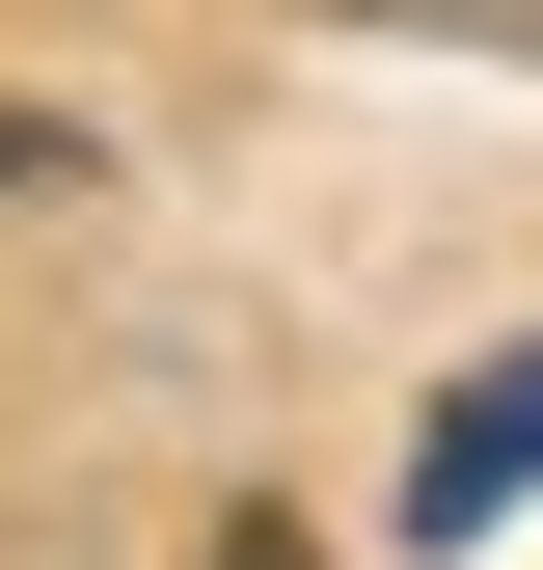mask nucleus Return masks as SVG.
<instances>
[{
  "label": "nucleus",
  "instance_id": "1",
  "mask_svg": "<svg viewBox=\"0 0 543 570\" xmlns=\"http://www.w3.org/2000/svg\"><path fill=\"white\" fill-rule=\"evenodd\" d=\"M516 489H543V353H490V381H462L435 435H407V543H490Z\"/></svg>",
  "mask_w": 543,
  "mask_h": 570
},
{
  "label": "nucleus",
  "instance_id": "2",
  "mask_svg": "<svg viewBox=\"0 0 543 570\" xmlns=\"http://www.w3.org/2000/svg\"><path fill=\"white\" fill-rule=\"evenodd\" d=\"M28 190H82V136H55V109H0V218H28Z\"/></svg>",
  "mask_w": 543,
  "mask_h": 570
},
{
  "label": "nucleus",
  "instance_id": "3",
  "mask_svg": "<svg viewBox=\"0 0 543 570\" xmlns=\"http://www.w3.org/2000/svg\"><path fill=\"white\" fill-rule=\"evenodd\" d=\"M218 570H326V543H299V517H218Z\"/></svg>",
  "mask_w": 543,
  "mask_h": 570
}]
</instances>
